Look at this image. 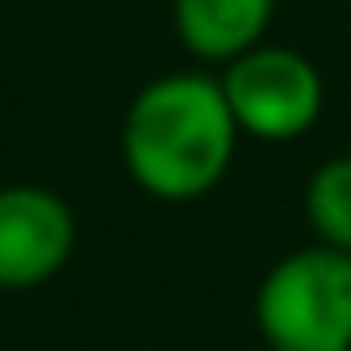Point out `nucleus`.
Returning a JSON list of instances; mask_svg holds the SVG:
<instances>
[{"label":"nucleus","mask_w":351,"mask_h":351,"mask_svg":"<svg viewBox=\"0 0 351 351\" xmlns=\"http://www.w3.org/2000/svg\"><path fill=\"white\" fill-rule=\"evenodd\" d=\"M236 138L240 129L218 76L173 71L134 94L120 129V156L147 196L196 200L232 169Z\"/></svg>","instance_id":"f257e3e1"},{"label":"nucleus","mask_w":351,"mask_h":351,"mask_svg":"<svg viewBox=\"0 0 351 351\" xmlns=\"http://www.w3.org/2000/svg\"><path fill=\"white\" fill-rule=\"evenodd\" d=\"M258 334L271 351H351V254L307 245L263 276Z\"/></svg>","instance_id":"f03ea898"},{"label":"nucleus","mask_w":351,"mask_h":351,"mask_svg":"<svg viewBox=\"0 0 351 351\" xmlns=\"http://www.w3.org/2000/svg\"><path fill=\"white\" fill-rule=\"evenodd\" d=\"M223 98L240 134L258 143H293L320 120L325 80L307 53L289 45H254L223 62Z\"/></svg>","instance_id":"7ed1b4c3"},{"label":"nucleus","mask_w":351,"mask_h":351,"mask_svg":"<svg viewBox=\"0 0 351 351\" xmlns=\"http://www.w3.org/2000/svg\"><path fill=\"white\" fill-rule=\"evenodd\" d=\"M76 254V214L49 187H0V289L49 285Z\"/></svg>","instance_id":"20e7f679"},{"label":"nucleus","mask_w":351,"mask_h":351,"mask_svg":"<svg viewBox=\"0 0 351 351\" xmlns=\"http://www.w3.org/2000/svg\"><path fill=\"white\" fill-rule=\"evenodd\" d=\"M276 0H173V32L187 53L205 62H232L263 45Z\"/></svg>","instance_id":"39448f33"},{"label":"nucleus","mask_w":351,"mask_h":351,"mask_svg":"<svg viewBox=\"0 0 351 351\" xmlns=\"http://www.w3.org/2000/svg\"><path fill=\"white\" fill-rule=\"evenodd\" d=\"M302 214L320 245L351 254V156H329L316 165L302 191Z\"/></svg>","instance_id":"423d86ee"}]
</instances>
